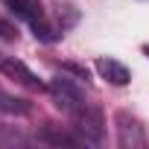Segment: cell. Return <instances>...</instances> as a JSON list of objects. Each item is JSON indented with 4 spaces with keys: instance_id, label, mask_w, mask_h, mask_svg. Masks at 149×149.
Masks as SVG:
<instances>
[{
    "instance_id": "cell-1",
    "label": "cell",
    "mask_w": 149,
    "mask_h": 149,
    "mask_svg": "<svg viewBox=\"0 0 149 149\" xmlns=\"http://www.w3.org/2000/svg\"><path fill=\"white\" fill-rule=\"evenodd\" d=\"M47 91H50V97H53V102H56V108L58 111H64V114H76L82 105H85V91L73 82L70 76H53L50 79V85H47Z\"/></svg>"
},
{
    "instance_id": "cell-2",
    "label": "cell",
    "mask_w": 149,
    "mask_h": 149,
    "mask_svg": "<svg viewBox=\"0 0 149 149\" xmlns=\"http://www.w3.org/2000/svg\"><path fill=\"white\" fill-rule=\"evenodd\" d=\"M73 120H76V137L82 140V143H100L102 140V132H105V123H102V114L97 111V108H91L88 102L73 114Z\"/></svg>"
},
{
    "instance_id": "cell-3",
    "label": "cell",
    "mask_w": 149,
    "mask_h": 149,
    "mask_svg": "<svg viewBox=\"0 0 149 149\" xmlns=\"http://www.w3.org/2000/svg\"><path fill=\"white\" fill-rule=\"evenodd\" d=\"M117 123V143L123 149H143L146 146V132L140 126V120H134L129 111H120L114 117Z\"/></svg>"
},
{
    "instance_id": "cell-4",
    "label": "cell",
    "mask_w": 149,
    "mask_h": 149,
    "mask_svg": "<svg viewBox=\"0 0 149 149\" xmlns=\"http://www.w3.org/2000/svg\"><path fill=\"white\" fill-rule=\"evenodd\" d=\"M0 70H3L9 79H15V82H21V85H26V88H35V91H44V88H47L35 73H32L24 61H18V58H0Z\"/></svg>"
},
{
    "instance_id": "cell-5",
    "label": "cell",
    "mask_w": 149,
    "mask_h": 149,
    "mask_svg": "<svg viewBox=\"0 0 149 149\" xmlns=\"http://www.w3.org/2000/svg\"><path fill=\"white\" fill-rule=\"evenodd\" d=\"M97 73L111 85H129V79H132L129 67L120 64L117 58H97Z\"/></svg>"
},
{
    "instance_id": "cell-6",
    "label": "cell",
    "mask_w": 149,
    "mask_h": 149,
    "mask_svg": "<svg viewBox=\"0 0 149 149\" xmlns=\"http://www.w3.org/2000/svg\"><path fill=\"white\" fill-rule=\"evenodd\" d=\"M6 6L18 15V18H24V21H38V18H44V9H41V3L38 0H6Z\"/></svg>"
},
{
    "instance_id": "cell-7",
    "label": "cell",
    "mask_w": 149,
    "mask_h": 149,
    "mask_svg": "<svg viewBox=\"0 0 149 149\" xmlns=\"http://www.w3.org/2000/svg\"><path fill=\"white\" fill-rule=\"evenodd\" d=\"M29 26H32L35 38H38V41H47V44L58 41V35H61V29H58V26H53V24H50L47 18H38V21H32Z\"/></svg>"
},
{
    "instance_id": "cell-8",
    "label": "cell",
    "mask_w": 149,
    "mask_h": 149,
    "mask_svg": "<svg viewBox=\"0 0 149 149\" xmlns=\"http://www.w3.org/2000/svg\"><path fill=\"white\" fill-rule=\"evenodd\" d=\"M26 111H29L26 100H18V97H9L0 91V114H26Z\"/></svg>"
},
{
    "instance_id": "cell-9",
    "label": "cell",
    "mask_w": 149,
    "mask_h": 149,
    "mask_svg": "<svg viewBox=\"0 0 149 149\" xmlns=\"http://www.w3.org/2000/svg\"><path fill=\"white\" fill-rule=\"evenodd\" d=\"M41 140H47V143H56V146H79L82 140L79 137H73V134H64V132H50V129H44L41 132Z\"/></svg>"
},
{
    "instance_id": "cell-10",
    "label": "cell",
    "mask_w": 149,
    "mask_h": 149,
    "mask_svg": "<svg viewBox=\"0 0 149 149\" xmlns=\"http://www.w3.org/2000/svg\"><path fill=\"white\" fill-rule=\"evenodd\" d=\"M0 38H3V41H15L18 38V26L9 24L6 18H0Z\"/></svg>"
},
{
    "instance_id": "cell-11",
    "label": "cell",
    "mask_w": 149,
    "mask_h": 149,
    "mask_svg": "<svg viewBox=\"0 0 149 149\" xmlns=\"http://www.w3.org/2000/svg\"><path fill=\"white\" fill-rule=\"evenodd\" d=\"M143 53H146V56H149V44H143Z\"/></svg>"
}]
</instances>
